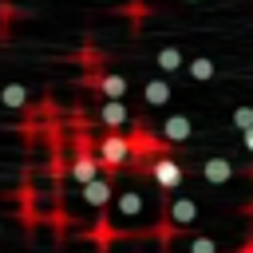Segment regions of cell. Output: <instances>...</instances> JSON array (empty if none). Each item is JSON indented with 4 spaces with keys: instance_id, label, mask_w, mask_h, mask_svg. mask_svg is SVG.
Here are the masks:
<instances>
[{
    "instance_id": "obj_1",
    "label": "cell",
    "mask_w": 253,
    "mask_h": 253,
    "mask_svg": "<svg viewBox=\"0 0 253 253\" xmlns=\"http://www.w3.org/2000/svg\"><path fill=\"white\" fill-rule=\"evenodd\" d=\"M95 150H99V162H103V170H107V174H119L123 166H130V162H134L130 134H123V130H103V134H99V142H95Z\"/></svg>"
},
{
    "instance_id": "obj_2",
    "label": "cell",
    "mask_w": 253,
    "mask_h": 253,
    "mask_svg": "<svg viewBox=\"0 0 253 253\" xmlns=\"http://www.w3.org/2000/svg\"><path fill=\"white\" fill-rule=\"evenodd\" d=\"M146 174H150V182H154L162 194L178 190V186H182V178H186L182 162H178V158H170V154H158V158H150V162H146Z\"/></svg>"
},
{
    "instance_id": "obj_3",
    "label": "cell",
    "mask_w": 253,
    "mask_h": 253,
    "mask_svg": "<svg viewBox=\"0 0 253 253\" xmlns=\"http://www.w3.org/2000/svg\"><path fill=\"white\" fill-rule=\"evenodd\" d=\"M83 87H91V91H99L103 99H123L126 95V79L123 75H115V71H83Z\"/></svg>"
},
{
    "instance_id": "obj_4",
    "label": "cell",
    "mask_w": 253,
    "mask_h": 253,
    "mask_svg": "<svg viewBox=\"0 0 253 253\" xmlns=\"http://www.w3.org/2000/svg\"><path fill=\"white\" fill-rule=\"evenodd\" d=\"M83 202L91 206V210H107L111 202H115V174H99V178H91L87 186H83Z\"/></svg>"
},
{
    "instance_id": "obj_5",
    "label": "cell",
    "mask_w": 253,
    "mask_h": 253,
    "mask_svg": "<svg viewBox=\"0 0 253 253\" xmlns=\"http://www.w3.org/2000/svg\"><path fill=\"white\" fill-rule=\"evenodd\" d=\"M166 221L178 225V229L194 225V221H198V202H194V198H174V202L166 206Z\"/></svg>"
},
{
    "instance_id": "obj_6",
    "label": "cell",
    "mask_w": 253,
    "mask_h": 253,
    "mask_svg": "<svg viewBox=\"0 0 253 253\" xmlns=\"http://www.w3.org/2000/svg\"><path fill=\"white\" fill-rule=\"evenodd\" d=\"M99 123H103L107 130H123V126L130 123V111L123 107V99H103V107H99Z\"/></svg>"
},
{
    "instance_id": "obj_7",
    "label": "cell",
    "mask_w": 253,
    "mask_h": 253,
    "mask_svg": "<svg viewBox=\"0 0 253 253\" xmlns=\"http://www.w3.org/2000/svg\"><path fill=\"white\" fill-rule=\"evenodd\" d=\"M111 206H115V217H119V221H134V217L142 213V194H138V190H119Z\"/></svg>"
},
{
    "instance_id": "obj_8",
    "label": "cell",
    "mask_w": 253,
    "mask_h": 253,
    "mask_svg": "<svg viewBox=\"0 0 253 253\" xmlns=\"http://www.w3.org/2000/svg\"><path fill=\"white\" fill-rule=\"evenodd\" d=\"M202 178H206V182H213V186H225V182L233 178L229 158H206V162H202Z\"/></svg>"
},
{
    "instance_id": "obj_9",
    "label": "cell",
    "mask_w": 253,
    "mask_h": 253,
    "mask_svg": "<svg viewBox=\"0 0 253 253\" xmlns=\"http://www.w3.org/2000/svg\"><path fill=\"white\" fill-rule=\"evenodd\" d=\"M190 134H194V126H190L186 115H170V119L162 123V138H166V142H186Z\"/></svg>"
},
{
    "instance_id": "obj_10",
    "label": "cell",
    "mask_w": 253,
    "mask_h": 253,
    "mask_svg": "<svg viewBox=\"0 0 253 253\" xmlns=\"http://www.w3.org/2000/svg\"><path fill=\"white\" fill-rule=\"evenodd\" d=\"M0 103L4 107H16V111H28V87L24 83H4L0 87Z\"/></svg>"
},
{
    "instance_id": "obj_11",
    "label": "cell",
    "mask_w": 253,
    "mask_h": 253,
    "mask_svg": "<svg viewBox=\"0 0 253 253\" xmlns=\"http://www.w3.org/2000/svg\"><path fill=\"white\" fill-rule=\"evenodd\" d=\"M154 63H158V71H166V75H170V71H178V67L186 63V55H182L178 47H158Z\"/></svg>"
},
{
    "instance_id": "obj_12",
    "label": "cell",
    "mask_w": 253,
    "mask_h": 253,
    "mask_svg": "<svg viewBox=\"0 0 253 253\" xmlns=\"http://www.w3.org/2000/svg\"><path fill=\"white\" fill-rule=\"evenodd\" d=\"M142 99H146L150 107H162V103L170 99V83H166V79H150V83L142 87Z\"/></svg>"
},
{
    "instance_id": "obj_13",
    "label": "cell",
    "mask_w": 253,
    "mask_h": 253,
    "mask_svg": "<svg viewBox=\"0 0 253 253\" xmlns=\"http://www.w3.org/2000/svg\"><path fill=\"white\" fill-rule=\"evenodd\" d=\"M213 59L210 55H198V59H190V79H198V83H206V79H213Z\"/></svg>"
},
{
    "instance_id": "obj_14",
    "label": "cell",
    "mask_w": 253,
    "mask_h": 253,
    "mask_svg": "<svg viewBox=\"0 0 253 253\" xmlns=\"http://www.w3.org/2000/svg\"><path fill=\"white\" fill-rule=\"evenodd\" d=\"M229 119H233V126H237L241 134H245V130H253V107H233V115H229Z\"/></svg>"
},
{
    "instance_id": "obj_15",
    "label": "cell",
    "mask_w": 253,
    "mask_h": 253,
    "mask_svg": "<svg viewBox=\"0 0 253 253\" xmlns=\"http://www.w3.org/2000/svg\"><path fill=\"white\" fill-rule=\"evenodd\" d=\"M186 253H217V241L213 237H190L186 241Z\"/></svg>"
},
{
    "instance_id": "obj_16",
    "label": "cell",
    "mask_w": 253,
    "mask_h": 253,
    "mask_svg": "<svg viewBox=\"0 0 253 253\" xmlns=\"http://www.w3.org/2000/svg\"><path fill=\"white\" fill-rule=\"evenodd\" d=\"M245 150L253 154V130H245Z\"/></svg>"
},
{
    "instance_id": "obj_17",
    "label": "cell",
    "mask_w": 253,
    "mask_h": 253,
    "mask_svg": "<svg viewBox=\"0 0 253 253\" xmlns=\"http://www.w3.org/2000/svg\"><path fill=\"white\" fill-rule=\"evenodd\" d=\"M190 4H194V0H190Z\"/></svg>"
}]
</instances>
